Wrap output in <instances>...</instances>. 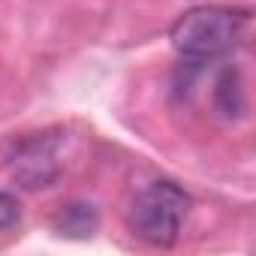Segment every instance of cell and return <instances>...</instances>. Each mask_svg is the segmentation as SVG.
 <instances>
[{
	"label": "cell",
	"mask_w": 256,
	"mask_h": 256,
	"mask_svg": "<svg viewBox=\"0 0 256 256\" xmlns=\"http://www.w3.org/2000/svg\"><path fill=\"white\" fill-rule=\"evenodd\" d=\"M247 30V12L223 6H199L184 12L172 28V46L181 58L205 60L232 52Z\"/></svg>",
	"instance_id": "obj_1"
},
{
	"label": "cell",
	"mask_w": 256,
	"mask_h": 256,
	"mask_svg": "<svg viewBox=\"0 0 256 256\" xmlns=\"http://www.w3.org/2000/svg\"><path fill=\"white\" fill-rule=\"evenodd\" d=\"M187 208H190V199L181 187L169 181H154L133 199L130 211H126V223L142 241L169 247L178 238Z\"/></svg>",
	"instance_id": "obj_2"
},
{
	"label": "cell",
	"mask_w": 256,
	"mask_h": 256,
	"mask_svg": "<svg viewBox=\"0 0 256 256\" xmlns=\"http://www.w3.org/2000/svg\"><path fill=\"white\" fill-rule=\"evenodd\" d=\"M16 178L24 187H46L54 175H58V163H54V145L52 139H30L22 145L16 163H12Z\"/></svg>",
	"instance_id": "obj_3"
},
{
	"label": "cell",
	"mask_w": 256,
	"mask_h": 256,
	"mask_svg": "<svg viewBox=\"0 0 256 256\" xmlns=\"http://www.w3.org/2000/svg\"><path fill=\"white\" fill-rule=\"evenodd\" d=\"M54 229L70 238H84L96 229V211L90 205H66L54 217Z\"/></svg>",
	"instance_id": "obj_4"
},
{
	"label": "cell",
	"mask_w": 256,
	"mask_h": 256,
	"mask_svg": "<svg viewBox=\"0 0 256 256\" xmlns=\"http://www.w3.org/2000/svg\"><path fill=\"white\" fill-rule=\"evenodd\" d=\"M18 220V202L6 193H0V229H10Z\"/></svg>",
	"instance_id": "obj_5"
}]
</instances>
